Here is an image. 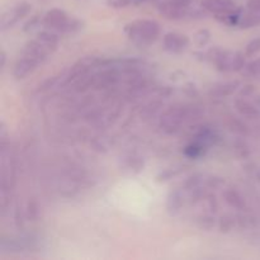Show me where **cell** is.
<instances>
[{"label": "cell", "mask_w": 260, "mask_h": 260, "mask_svg": "<svg viewBox=\"0 0 260 260\" xmlns=\"http://www.w3.org/2000/svg\"><path fill=\"white\" fill-rule=\"evenodd\" d=\"M160 30L161 28L159 23L150 19L135 20L124 27V32L128 36L129 40L141 46L155 42L159 37Z\"/></svg>", "instance_id": "6da1fadb"}, {"label": "cell", "mask_w": 260, "mask_h": 260, "mask_svg": "<svg viewBox=\"0 0 260 260\" xmlns=\"http://www.w3.org/2000/svg\"><path fill=\"white\" fill-rule=\"evenodd\" d=\"M185 121L188 119L184 107H173L162 113L160 118V127L167 134H175Z\"/></svg>", "instance_id": "7a4b0ae2"}, {"label": "cell", "mask_w": 260, "mask_h": 260, "mask_svg": "<svg viewBox=\"0 0 260 260\" xmlns=\"http://www.w3.org/2000/svg\"><path fill=\"white\" fill-rule=\"evenodd\" d=\"M162 45L168 52L182 53L189 45V38L182 33L169 32L162 38Z\"/></svg>", "instance_id": "3957f363"}, {"label": "cell", "mask_w": 260, "mask_h": 260, "mask_svg": "<svg viewBox=\"0 0 260 260\" xmlns=\"http://www.w3.org/2000/svg\"><path fill=\"white\" fill-rule=\"evenodd\" d=\"M29 12H30V5L28 4V3L18 4L17 7H14L12 10L5 13V14L2 17V30L8 29V28H12L18 20L22 19L23 17H25Z\"/></svg>", "instance_id": "277c9868"}, {"label": "cell", "mask_w": 260, "mask_h": 260, "mask_svg": "<svg viewBox=\"0 0 260 260\" xmlns=\"http://www.w3.org/2000/svg\"><path fill=\"white\" fill-rule=\"evenodd\" d=\"M202 7L213 14H226L235 12L236 4L234 0H202Z\"/></svg>", "instance_id": "5b68a950"}, {"label": "cell", "mask_w": 260, "mask_h": 260, "mask_svg": "<svg viewBox=\"0 0 260 260\" xmlns=\"http://www.w3.org/2000/svg\"><path fill=\"white\" fill-rule=\"evenodd\" d=\"M69 17L63 10L61 9H52L50 12H47L43 17V25L46 28H50V29H56L60 30V28L68 22Z\"/></svg>", "instance_id": "8992f818"}, {"label": "cell", "mask_w": 260, "mask_h": 260, "mask_svg": "<svg viewBox=\"0 0 260 260\" xmlns=\"http://www.w3.org/2000/svg\"><path fill=\"white\" fill-rule=\"evenodd\" d=\"M38 63H40V61H37L36 58L30 57V56H24L17 61L14 69H13V75L17 79L25 78L28 74H30L37 68Z\"/></svg>", "instance_id": "52a82bcc"}, {"label": "cell", "mask_w": 260, "mask_h": 260, "mask_svg": "<svg viewBox=\"0 0 260 260\" xmlns=\"http://www.w3.org/2000/svg\"><path fill=\"white\" fill-rule=\"evenodd\" d=\"M50 52L51 51L48 50V48H46L38 40L29 41V42L24 46V55L30 56V57L36 58V60L40 61V62L46 60V57H47Z\"/></svg>", "instance_id": "ba28073f"}, {"label": "cell", "mask_w": 260, "mask_h": 260, "mask_svg": "<svg viewBox=\"0 0 260 260\" xmlns=\"http://www.w3.org/2000/svg\"><path fill=\"white\" fill-rule=\"evenodd\" d=\"M184 205V197L180 190H173L168 194L167 198V211L170 216H175L180 212Z\"/></svg>", "instance_id": "9c48e42d"}, {"label": "cell", "mask_w": 260, "mask_h": 260, "mask_svg": "<svg viewBox=\"0 0 260 260\" xmlns=\"http://www.w3.org/2000/svg\"><path fill=\"white\" fill-rule=\"evenodd\" d=\"M239 86H240V83H239L238 80L228 81V83H221L211 89L210 95L218 96V98H221V96L231 95V94H234L236 90H238Z\"/></svg>", "instance_id": "30bf717a"}, {"label": "cell", "mask_w": 260, "mask_h": 260, "mask_svg": "<svg viewBox=\"0 0 260 260\" xmlns=\"http://www.w3.org/2000/svg\"><path fill=\"white\" fill-rule=\"evenodd\" d=\"M235 108L240 114L245 117H250V118H258L260 116V111L258 107L254 106L250 102L245 101L243 98H239L235 101Z\"/></svg>", "instance_id": "8fae6325"}, {"label": "cell", "mask_w": 260, "mask_h": 260, "mask_svg": "<svg viewBox=\"0 0 260 260\" xmlns=\"http://www.w3.org/2000/svg\"><path fill=\"white\" fill-rule=\"evenodd\" d=\"M223 198H225L226 203H228L230 207L235 208V210H244L246 206L245 200H244L243 196L235 189H228L223 193Z\"/></svg>", "instance_id": "7c38bea8"}, {"label": "cell", "mask_w": 260, "mask_h": 260, "mask_svg": "<svg viewBox=\"0 0 260 260\" xmlns=\"http://www.w3.org/2000/svg\"><path fill=\"white\" fill-rule=\"evenodd\" d=\"M37 40L40 41L46 48H48L51 52L55 51L58 45V37L55 35V33L50 32V30H42V32L38 33Z\"/></svg>", "instance_id": "4fadbf2b"}, {"label": "cell", "mask_w": 260, "mask_h": 260, "mask_svg": "<svg viewBox=\"0 0 260 260\" xmlns=\"http://www.w3.org/2000/svg\"><path fill=\"white\" fill-rule=\"evenodd\" d=\"M260 24V13H255V12H250L249 10L248 14L241 15L240 20H239L238 25L243 29H246V28H251L255 27V25Z\"/></svg>", "instance_id": "5bb4252c"}, {"label": "cell", "mask_w": 260, "mask_h": 260, "mask_svg": "<svg viewBox=\"0 0 260 260\" xmlns=\"http://www.w3.org/2000/svg\"><path fill=\"white\" fill-rule=\"evenodd\" d=\"M205 151H206V145L200 141H194L185 147L184 155L185 156L190 157V159H197V157H200L201 155L205 154Z\"/></svg>", "instance_id": "9a60e30c"}, {"label": "cell", "mask_w": 260, "mask_h": 260, "mask_svg": "<svg viewBox=\"0 0 260 260\" xmlns=\"http://www.w3.org/2000/svg\"><path fill=\"white\" fill-rule=\"evenodd\" d=\"M243 74L248 78H259L260 76V57L251 61L243 69Z\"/></svg>", "instance_id": "2e32d148"}, {"label": "cell", "mask_w": 260, "mask_h": 260, "mask_svg": "<svg viewBox=\"0 0 260 260\" xmlns=\"http://www.w3.org/2000/svg\"><path fill=\"white\" fill-rule=\"evenodd\" d=\"M235 226V217L233 215H223L222 217L220 218V222H218V229H220L221 233L228 234L230 233L231 230Z\"/></svg>", "instance_id": "e0dca14e"}, {"label": "cell", "mask_w": 260, "mask_h": 260, "mask_svg": "<svg viewBox=\"0 0 260 260\" xmlns=\"http://www.w3.org/2000/svg\"><path fill=\"white\" fill-rule=\"evenodd\" d=\"M245 56L241 52H234L233 55V62H231V71L238 73V71H243L245 68Z\"/></svg>", "instance_id": "ac0fdd59"}, {"label": "cell", "mask_w": 260, "mask_h": 260, "mask_svg": "<svg viewBox=\"0 0 260 260\" xmlns=\"http://www.w3.org/2000/svg\"><path fill=\"white\" fill-rule=\"evenodd\" d=\"M197 226L201 229V230L211 231L216 226L215 217H212V216L210 215L201 216V217L197 220Z\"/></svg>", "instance_id": "d6986e66"}, {"label": "cell", "mask_w": 260, "mask_h": 260, "mask_svg": "<svg viewBox=\"0 0 260 260\" xmlns=\"http://www.w3.org/2000/svg\"><path fill=\"white\" fill-rule=\"evenodd\" d=\"M211 40V32L208 29H200L194 35V42L198 47H205Z\"/></svg>", "instance_id": "ffe728a7"}, {"label": "cell", "mask_w": 260, "mask_h": 260, "mask_svg": "<svg viewBox=\"0 0 260 260\" xmlns=\"http://www.w3.org/2000/svg\"><path fill=\"white\" fill-rule=\"evenodd\" d=\"M81 28H83V22H80V20L78 19H68V22L60 28V32L70 33L81 29Z\"/></svg>", "instance_id": "44dd1931"}, {"label": "cell", "mask_w": 260, "mask_h": 260, "mask_svg": "<svg viewBox=\"0 0 260 260\" xmlns=\"http://www.w3.org/2000/svg\"><path fill=\"white\" fill-rule=\"evenodd\" d=\"M25 215L29 221H35L38 217V203L37 201L30 198L27 203V210H25Z\"/></svg>", "instance_id": "7402d4cb"}, {"label": "cell", "mask_w": 260, "mask_h": 260, "mask_svg": "<svg viewBox=\"0 0 260 260\" xmlns=\"http://www.w3.org/2000/svg\"><path fill=\"white\" fill-rule=\"evenodd\" d=\"M260 52V38H255L251 42H249L245 47V55L248 57L250 56H255L256 53Z\"/></svg>", "instance_id": "603a6c76"}, {"label": "cell", "mask_w": 260, "mask_h": 260, "mask_svg": "<svg viewBox=\"0 0 260 260\" xmlns=\"http://www.w3.org/2000/svg\"><path fill=\"white\" fill-rule=\"evenodd\" d=\"M202 180H203V177L201 174L192 175V177L188 178L187 182H185V184H184L185 189H188V190L194 189V188H197L198 185H200L201 183H202Z\"/></svg>", "instance_id": "cb8c5ba5"}, {"label": "cell", "mask_w": 260, "mask_h": 260, "mask_svg": "<svg viewBox=\"0 0 260 260\" xmlns=\"http://www.w3.org/2000/svg\"><path fill=\"white\" fill-rule=\"evenodd\" d=\"M168 5L174 8H179V9H185V8H189L192 4L193 0H164Z\"/></svg>", "instance_id": "d4e9b609"}, {"label": "cell", "mask_w": 260, "mask_h": 260, "mask_svg": "<svg viewBox=\"0 0 260 260\" xmlns=\"http://www.w3.org/2000/svg\"><path fill=\"white\" fill-rule=\"evenodd\" d=\"M178 173H179V172H178V170L168 169V170H165V172L160 173V174L156 177V179H157V182H167V180L172 179V178L174 177V175H177Z\"/></svg>", "instance_id": "484cf974"}, {"label": "cell", "mask_w": 260, "mask_h": 260, "mask_svg": "<svg viewBox=\"0 0 260 260\" xmlns=\"http://www.w3.org/2000/svg\"><path fill=\"white\" fill-rule=\"evenodd\" d=\"M57 79H58L57 76H52V78L46 79L42 84H40V86H38V91H46L50 88H52V86L56 84V81H57Z\"/></svg>", "instance_id": "4316f807"}, {"label": "cell", "mask_w": 260, "mask_h": 260, "mask_svg": "<svg viewBox=\"0 0 260 260\" xmlns=\"http://www.w3.org/2000/svg\"><path fill=\"white\" fill-rule=\"evenodd\" d=\"M108 5L112 8H126L127 5H129L131 0H108Z\"/></svg>", "instance_id": "83f0119b"}, {"label": "cell", "mask_w": 260, "mask_h": 260, "mask_svg": "<svg viewBox=\"0 0 260 260\" xmlns=\"http://www.w3.org/2000/svg\"><path fill=\"white\" fill-rule=\"evenodd\" d=\"M192 190L193 192L190 193V203H196L203 197V192L198 187L194 188V189H192Z\"/></svg>", "instance_id": "f1b7e54d"}, {"label": "cell", "mask_w": 260, "mask_h": 260, "mask_svg": "<svg viewBox=\"0 0 260 260\" xmlns=\"http://www.w3.org/2000/svg\"><path fill=\"white\" fill-rule=\"evenodd\" d=\"M246 7H248V9L250 12L260 13V0H249Z\"/></svg>", "instance_id": "f546056e"}, {"label": "cell", "mask_w": 260, "mask_h": 260, "mask_svg": "<svg viewBox=\"0 0 260 260\" xmlns=\"http://www.w3.org/2000/svg\"><path fill=\"white\" fill-rule=\"evenodd\" d=\"M223 183V180L221 179V178H210V179L207 180V184L208 187H220L221 184Z\"/></svg>", "instance_id": "4dcf8cb0"}, {"label": "cell", "mask_w": 260, "mask_h": 260, "mask_svg": "<svg viewBox=\"0 0 260 260\" xmlns=\"http://www.w3.org/2000/svg\"><path fill=\"white\" fill-rule=\"evenodd\" d=\"M37 22H38V18L37 17H33L32 19L28 20V22L25 23L24 27H23V30H24V32H28V30H30V29H32V28H35V24Z\"/></svg>", "instance_id": "1f68e13d"}, {"label": "cell", "mask_w": 260, "mask_h": 260, "mask_svg": "<svg viewBox=\"0 0 260 260\" xmlns=\"http://www.w3.org/2000/svg\"><path fill=\"white\" fill-rule=\"evenodd\" d=\"M207 202H208V205H210L211 211L216 212V211H217V201H216L215 196H210L207 200Z\"/></svg>", "instance_id": "d6a6232c"}, {"label": "cell", "mask_w": 260, "mask_h": 260, "mask_svg": "<svg viewBox=\"0 0 260 260\" xmlns=\"http://www.w3.org/2000/svg\"><path fill=\"white\" fill-rule=\"evenodd\" d=\"M254 90H255V86H253V85H246V86H244V89H241L240 94H241V95H244V96L250 95V94L254 93Z\"/></svg>", "instance_id": "836d02e7"}, {"label": "cell", "mask_w": 260, "mask_h": 260, "mask_svg": "<svg viewBox=\"0 0 260 260\" xmlns=\"http://www.w3.org/2000/svg\"><path fill=\"white\" fill-rule=\"evenodd\" d=\"M5 61H7V55H5L4 51H2V53H0V68H4L5 65Z\"/></svg>", "instance_id": "e575fe53"}, {"label": "cell", "mask_w": 260, "mask_h": 260, "mask_svg": "<svg viewBox=\"0 0 260 260\" xmlns=\"http://www.w3.org/2000/svg\"><path fill=\"white\" fill-rule=\"evenodd\" d=\"M256 103H258L259 106H260V96H258V98H256Z\"/></svg>", "instance_id": "d590c367"}]
</instances>
